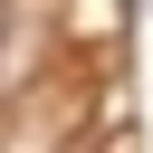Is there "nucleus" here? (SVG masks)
<instances>
[{
  "instance_id": "nucleus-1",
  "label": "nucleus",
  "mask_w": 153,
  "mask_h": 153,
  "mask_svg": "<svg viewBox=\"0 0 153 153\" xmlns=\"http://www.w3.org/2000/svg\"><path fill=\"white\" fill-rule=\"evenodd\" d=\"M0 29H10V0H0Z\"/></svg>"
}]
</instances>
